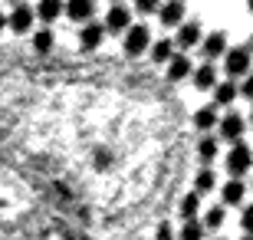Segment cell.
Segmentation results:
<instances>
[{
    "label": "cell",
    "instance_id": "obj_31",
    "mask_svg": "<svg viewBox=\"0 0 253 240\" xmlns=\"http://www.w3.org/2000/svg\"><path fill=\"white\" fill-rule=\"evenodd\" d=\"M10 3H20V0H10Z\"/></svg>",
    "mask_w": 253,
    "mask_h": 240
},
{
    "label": "cell",
    "instance_id": "obj_14",
    "mask_svg": "<svg viewBox=\"0 0 253 240\" xmlns=\"http://www.w3.org/2000/svg\"><path fill=\"white\" fill-rule=\"evenodd\" d=\"M63 13V0H40V17L43 20H56Z\"/></svg>",
    "mask_w": 253,
    "mask_h": 240
},
{
    "label": "cell",
    "instance_id": "obj_2",
    "mask_svg": "<svg viewBox=\"0 0 253 240\" xmlns=\"http://www.w3.org/2000/svg\"><path fill=\"white\" fill-rule=\"evenodd\" d=\"M148 47H151V33H148V27H131V30H128V37H125V53H128V56H141Z\"/></svg>",
    "mask_w": 253,
    "mask_h": 240
},
{
    "label": "cell",
    "instance_id": "obj_27",
    "mask_svg": "<svg viewBox=\"0 0 253 240\" xmlns=\"http://www.w3.org/2000/svg\"><path fill=\"white\" fill-rule=\"evenodd\" d=\"M171 237H174L171 224H161V227H158V240H171Z\"/></svg>",
    "mask_w": 253,
    "mask_h": 240
},
{
    "label": "cell",
    "instance_id": "obj_18",
    "mask_svg": "<svg viewBox=\"0 0 253 240\" xmlns=\"http://www.w3.org/2000/svg\"><path fill=\"white\" fill-rule=\"evenodd\" d=\"M197 158H201V161H214V158H217V142L214 139H201V145H197Z\"/></svg>",
    "mask_w": 253,
    "mask_h": 240
},
{
    "label": "cell",
    "instance_id": "obj_6",
    "mask_svg": "<svg viewBox=\"0 0 253 240\" xmlns=\"http://www.w3.org/2000/svg\"><path fill=\"white\" fill-rule=\"evenodd\" d=\"M220 135H224L227 142H240V135H244V119H240V115H227V119L220 122Z\"/></svg>",
    "mask_w": 253,
    "mask_h": 240
},
{
    "label": "cell",
    "instance_id": "obj_20",
    "mask_svg": "<svg viewBox=\"0 0 253 240\" xmlns=\"http://www.w3.org/2000/svg\"><path fill=\"white\" fill-rule=\"evenodd\" d=\"M201 237H204V224H197V221H188V224H184L181 240H201Z\"/></svg>",
    "mask_w": 253,
    "mask_h": 240
},
{
    "label": "cell",
    "instance_id": "obj_17",
    "mask_svg": "<svg viewBox=\"0 0 253 240\" xmlns=\"http://www.w3.org/2000/svg\"><path fill=\"white\" fill-rule=\"evenodd\" d=\"M214 181H217V178H214V171H207V168H204V171H201V175L194 178V194L211 191V188H214Z\"/></svg>",
    "mask_w": 253,
    "mask_h": 240
},
{
    "label": "cell",
    "instance_id": "obj_9",
    "mask_svg": "<svg viewBox=\"0 0 253 240\" xmlns=\"http://www.w3.org/2000/svg\"><path fill=\"white\" fill-rule=\"evenodd\" d=\"M191 73V59L188 56H171L168 59V79L174 83V79H184V76Z\"/></svg>",
    "mask_w": 253,
    "mask_h": 240
},
{
    "label": "cell",
    "instance_id": "obj_10",
    "mask_svg": "<svg viewBox=\"0 0 253 240\" xmlns=\"http://www.w3.org/2000/svg\"><path fill=\"white\" fill-rule=\"evenodd\" d=\"M102 37H105V30L99 27V23H89V27L83 30V37H79V43H83V49H95L99 43H102Z\"/></svg>",
    "mask_w": 253,
    "mask_h": 240
},
{
    "label": "cell",
    "instance_id": "obj_21",
    "mask_svg": "<svg viewBox=\"0 0 253 240\" xmlns=\"http://www.w3.org/2000/svg\"><path fill=\"white\" fill-rule=\"evenodd\" d=\"M33 47H37L40 53H49V49H53V33H49V30H40L37 37H33Z\"/></svg>",
    "mask_w": 253,
    "mask_h": 240
},
{
    "label": "cell",
    "instance_id": "obj_4",
    "mask_svg": "<svg viewBox=\"0 0 253 240\" xmlns=\"http://www.w3.org/2000/svg\"><path fill=\"white\" fill-rule=\"evenodd\" d=\"M30 23H33V10L23 7V3H17V7H13V17L7 20V27H13V33H27Z\"/></svg>",
    "mask_w": 253,
    "mask_h": 240
},
{
    "label": "cell",
    "instance_id": "obj_8",
    "mask_svg": "<svg viewBox=\"0 0 253 240\" xmlns=\"http://www.w3.org/2000/svg\"><path fill=\"white\" fill-rule=\"evenodd\" d=\"M92 10H95L92 0H69V3H66V13H69L73 20H89Z\"/></svg>",
    "mask_w": 253,
    "mask_h": 240
},
{
    "label": "cell",
    "instance_id": "obj_25",
    "mask_svg": "<svg viewBox=\"0 0 253 240\" xmlns=\"http://www.w3.org/2000/svg\"><path fill=\"white\" fill-rule=\"evenodd\" d=\"M135 7H138L141 13H151V10H158V0H135Z\"/></svg>",
    "mask_w": 253,
    "mask_h": 240
},
{
    "label": "cell",
    "instance_id": "obj_3",
    "mask_svg": "<svg viewBox=\"0 0 253 240\" xmlns=\"http://www.w3.org/2000/svg\"><path fill=\"white\" fill-rule=\"evenodd\" d=\"M227 73L230 76L250 73V47H240V49H230L227 53Z\"/></svg>",
    "mask_w": 253,
    "mask_h": 240
},
{
    "label": "cell",
    "instance_id": "obj_1",
    "mask_svg": "<svg viewBox=\"0 0 253 240\" xmlns=\"http://www.w3.org/2000/svg\"><path fill=\"white\" fill-rule=\"evenodd\" d=\"M250 161H253V151L237 142V145L230 148V155H227V171H230V175H244V171H250Z\"/></svg>",
    "mask_w": 253,
    "mask_h": 240
},
{
    "label": "cell",
    "instance_id": "obj_7",
    "mask_svg": "<svg viewBox=\"0 0 253 240\" xmlns=\"http://www.w3.org/2000/svg\"><path fill=\"white\" fill-rule=\"evenodd\" d=\"M128 20H131V13L122 7V3H119V7H112V10H109V17H105V27L112 30V33H119V30H125V27H128Z\"/></svg>",
    "mask_w": 253,
    "mask_h": 240
},
{
    "label": "cell",
    "instance_id": "obj_12",
    "mask_svg": "<svg viewBox=\"0 0 253 240\" xmlns=\"http://www.w3.org/2000/svg\"><path fill=\"white\" fill-rule=\"evenodd\" d=\"M197 207H201V194L191 191L188 197L181 201V217H184V221H194V217H197Z\"/></svg>",
    "mask_w": 253,
    "mask_h": 240
},
{
    "label": "cell",
    "instance_id": "obj_26",
    "mask_svg": "<svg viewBox=\"0 0 253 240\" xmlns=\"http://www.w3.org/2000/svg\"><path fill=\"white\" fill-rule=\"evenodd\" d=\"M244 231H250V234H253V204L244 211Z\"/></svg>",
    "mask_w": 253,
    "mask_h": 240
},
{
    "label": "cell",
    "instance_id": "obj_13",
    "mask_svg": "<svg viewBox=\"0 0 253 240\" xmlns=\"http://www.w3.org/2000/svg\"><path fill=\"white\" fill-rule=\"evenodd\" d=\"M197 40H201V27H197V23H184L181 33H178V43L181 47H194Z\"/></svg>",
    "mask_w": 253,
    "mask_h": 240
},
{
    "label": "cell",
    "instance_id": "obj_15",
    "mask_svg": "<svg viewBox=\"0 0 253 240\" xmlns=\"http://www.w3.org/2000/svg\"><path fill=\"white\" fill-rule=\"evenodd\" d=\"M244 201V185L240 181H227L224 185V204H240Z\"/></svg>",
    "mask_w": 253,
    "mask_h": 240
},
{
    "label": "cell",
    "instance_id": "obj_33",
    "mask_svg": "<svg viewBox=\"0 0 253 240\" xmlns=\"http://www.w3.org/2000/svg\"><path fill=\"white\" fill-rule=\"evenodd\" d=\"M250 47H253V40H250Z\"/></svg>",
    "mask_w": 253,
    "mask_h": 240
},
{
    "label": "cell",
    "instance_id": "obj_5",
    "mask_svg": "<svg viewBox=\"0 0 253 240\" xmlns=\"http://www.w3.org/2000/svg\"><path fill=\"white\" fill-rule=\"evenodd\" d=\"M181 17H184V0H168V3L161 7V23H165V27L181 23Z\"/></svg>",
    "mask_w": 253,
    "mask_h": 240
},
{
    "label": "cell",
    "instance_id": "obj_22",
    "mask_svg": "<svg viewBox=\"0 0 253 240\" xmlns=\"http://www.w3.org/2000/svg\"><path fill=\"white\" fill-rule=\"evenodd\" d=\"M151 56H155L158 63L171 59V43H168V40H161V43H155V47H151Z\"/></svg>",
    "mask_w": 253,
    "mask_h": 240
},
{
    "label": "cell",
    "instance_id": "obj_11",
    "mask_svg": "<svg viewBox=\"0 0 253 240\" xmlns=\"http://www.w3.org/2000/svg\"><path fill=\"white\" fill-rule=\"evenodd\" d=\"M227 49V37L224 33H211V37H207V43H204V53L211 56V59H214V56H220Z\"/></svg>",
    "mask_w": 253,
    "mask_h": 240
},
{
    "label": "cell",
    "instance_id": "obj_28",
    "mask_svg": "<svg viewBox=\"0 0 253 240\" xmlns=\"http://www.w3.org/2000/svg\"><path fill=\"white\" fill-rule=\"evenodd\" d=\"M240 93H244L247 99H253V73H250V76L244 79V89H240Z\"/></svg>",
    "mask_w": 253,
    "mask_h": 240
},
{
    "label": "cell",
    "instance_id": "obj_30",
    "mask_svg": "<svg viewBox=\"0 0 253 240\" xmlns=\"http://www.w3.org/2000/svg\"><path fill=\"white\" fill-rule=\"evenodd\" d=\"M244 240H253V234H250V237H244Z\"/></svg>",
    "mask_w": 253,
    "mask_h": 240
},
{
    "label": "cell",
    "instance_id": "obj_24",
    "mask_svg": "<svg viewBox=\"0 0 253 240\" xmlns=\"http://www.w3.org/2000/svg\"><path fill=\"white\" fill-rule=\"evenodd\" d=\"M204 224L207 227H220V224H224V207H211L207 217H204Z\"/></svg>",
    "mask_w": 253,
    "mask_h": 240
},
{
    "label": "cell",
    "instance_id": "obj_29",
    "mask_svg": "<svg viewBox=\"0 0 253 240\" xmlns=\"http://www.w3.org/2000/svg\"><path fill=\"white\" fill-rule=\"evenodd\" d=\"M3 27H7V17H3V13H0V33H3Z\"/></svg>",
    "mask_w": 253,
    "mask_h": 240
},
{
    "label": "cell",
    "instance_id": "obj_32",
    "mask_svg": "<svg viewBox=\"0 0 253 240\" xmlns=\"http://www.w3.org/2000/svg\"><path fill=\"white\" fill-rule=\"evenodd\" d=\"M250 10H253V0H250Z\"/></svg>",
    "mask_w": 253,
    "mask_h": 240
},
{
    "label": "cell",
    "instance_id": "obj_19",
    "mask_svg": "<svg viewBox=\"0 0 253 240\" xmlns=\"http://www.w3.org/2000/svg\"><path fill=\"white\" fill-rule=\"evenodd\" d=\"M214 122H217L214 109H201V112H194V125H197V129H214Z\"/></svg>",
    "mask_w": 253,
    "mask_h": 240
},
{
    "label": "cell",
    "instance_id": "obj_23",
    "mask_svg": "<svg viewBox=\"0 0 253 240\" xmlns=\"http://www.w3.org/2000/svg\"><path fill=\"white\" fill-rule=\"evenodd\" d=\"M234 96H237V89L230 83H224V86H217V89H214V99L217 102H234Z\"/></svg>",
    "mask_w": 253,
    "mask_h": 240
},
{
    "label": "cell",
    "instance_id": "obj_16",
    "mask_svg": "<svg viewBox=\"0 0 253 240\" xmlns=\"http://www.w3.org/2000/svg\"><path fill=\"white\" fill-rule=\"evenodd\" d=\"M214 66H201V69H197L194 73V83H197V89H211V86H214Z\"/></svg>",
    "mask_w": 253,
    "mask_h": 240
}]
</instances>
